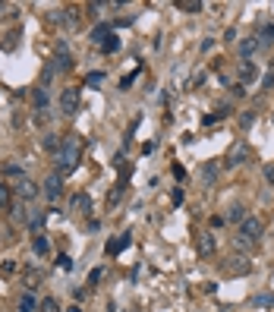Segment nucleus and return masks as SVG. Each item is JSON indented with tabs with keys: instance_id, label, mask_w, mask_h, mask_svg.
<instances>
[{
	"instance_id": "1",
	"label": "nucleus",
	"mask_w": 274,
	"mask_h": 312,
	"mask_svg": "<svg viewBox=\"0 0 274 312\" xmlns=\"http://www.w3.org/2000/svg\"><path fill=\"white\" fill-rule=\"evenodd\" d=\"M82 161V142L76 136H66L60 152H57V174H66V170H76Z\"/></svg>"
},
{
	"instance_id": "2",
	"label": "nucleus",
	"mask_w": 274,
	"mask_h": 312,
	"mask_svg": "<svg viewBox=\"0 0 274 312\" xmlns=\"http://www.w3.org/2000/svg\"><path fill=\"white\" fill-rule=\"evenodd\" d=\"M262 234H265V221H262L259 215H246V221L240 224V237L249 240V243H259Z\"/></svg>"
},
{
	"instance_id": "3",
	"label": "nucleus",
	"mask_w": 274,
	"mask_h": 312,
	"mask_svg": "<svg viewBox=\"0 0 274 312\" xmlns=\"http://www.w3.org/2000/svg\"><path fill=\"white\" fill-rule=\"evenodd\" d=\"M249 158H252V152H249L246 142H233V148L227 152V158H224V167H227V170H237L240 164H249Z\"/></svg>"
},
{
	"instance_id": "4",
	"label": "nucleus",
	"mask_w": 274,
	"mask_h": 312,
	"mask_svg": "<svg viewBox=\"0 0 274 312\" xmlns=\"http://www.w3.org/2000/svg\"><path fill=\"white\" fill-rule=\"evenodd\" d=\"M79 92H82V88H76V85L63 88V95H60V114L73 117L76 110H79Z\"/></svg>"
},
{
	"instance_id": "5",
	"label": "nucleus",
	"mask_w": 274,
	"mask_h": 312,
	"mask_svg": "<svg viewBox=\"0 0 274 312\" xmlns=\"http://www.w3.org/2000/svg\"><path fill=\"white\" fill-rule=\"evenodd\" d=\"M51 63H54L57 73H66V69H73V54H70V47H66L63 41L54 47V60H51Z\"/></svg>"
},
{
	"instance_id": "6",
	"label": "nucleus",
	"mask_w": 274,
	"mask_h": 312,
	"mask_svg": "<svg viewBox=\"0 0 274 312\" xmlns=\"http://www.w3.org/2000/svg\"><path fill=\"white\" fill-rule=\"evenodd\" d=\"M130 243H133V234H117V237H111V240H107L104 253L111 256V259H117V256L123 253V249H130Z\"/></svg>"
},
{
	"instance_id": "7",
	"label": "nucleus",
	"mask_w": 274,
	"mask_h": 312,
	"mask_svg": "<svg viewBox=\"0 0 274 312\" xmlns=\"http://www.w3.org/2000/svg\"><path fill=\"white\" fill-rule=\"evenodd\" d=\"M60 193H63V174H47V180H44V196L47 199H60Z\"/></svg>"
},
{
	"instance_id": "8",
	"label": "nucleus",
	"mask_w": 274,
	"mask_h": 312,
	"mask_svg": "<svg viewBox=\"0 0 274 312\" xmlns=\"http://www.w3.org/2000/svg\"><path fill=\"white\" fill-rule=\"evenodd\" d=\"M214 249H218V243H214V234H199V240H195V253H199V259L214 256Z\"/></svg>"
},
{
	"instance_id": "9",
	"label": "nucleus",
	"mask_w": 274,
	"mask_h": 312,
	"mask_svg": "<svg viewBox=\"0 0 274 312\" xmlns=\"http://www.w3.org/2000/svg\"><path fill=\"white\" fill-rule=\"evenodd\" d=\"M16 196L28 202V199H35V196H38V186H35L28 177H19V183H16Z\"/></svg>"
},
{
	"instance_id": "10",
	"label": "nucleus",
	"mask_w": 274,
	"mask_h": 312,
	"mask_svg": "<svg viewBox=\"0 0 274 312\" xmlns=\"http://www.w3.org/2000/svg\"><path fill=\"white\" fill-rule=\"evenodd\" d=\"M111 35H114V28L107 25V22H101V25H95V28H92V41H95V44H104Z\"/></svg>"
},
{
	"instance_id": "11",
	"label": "nucleus",
	"mask_w": 274,
	"mask_h": 312,
	"mask_svg": "<svg viewBox=\"0 0 274 312\" xmlns=\"http://www.w3.org/2000/svg\"><path fill=\"white\" fill-rule=\"evenodd\" d=\"M214 180H218V161H208V164H202V183L211 186Z\"/></svg>"
},
{
	"instance_id": "12",
	"label": "nucleus",
	"mask_w": 274,
	"mask_h": 312,
	"mask_svg": "<svg viewBox=\"0 0 274 312\" xmlns=\"http://www.w3.org/2000/svg\"><path fill=\"white\" fill-rule=\"evenodd\" d=\"M89 208H92V199L85 196V193H76L70 199V211H89Z\"/></svg>"
},
{
	"instance_id": "13",
	"label": "nucleus",
	"mask_w": 274,
	"mask_h": 312,
	"mask_svg": "<svg viewBox=\"0 0 274 312\" xmlns=\"http://www.w3.org/2000/svg\"><path fill=\"white\" fill-rule=\"evenodd\" d=\"M256 76H259V66L252 63V60H249V63H243V66H240V85L252 82V79H256Z\"/></svg>"
},
{
	"instance_id": "14",
	"label": "nucleus",
	"mask_w": 274,
	"mask_h": 312,
	"mask_svg": "<svg viewBox=\"0 0 274 312\" xmlns=\"http://www.w3.org/2000/svg\"><path fill=\"white\" fill-rule=\"evenodd\" d=\"M227 117H230V107L224 104V107H218V110H214V114H208V117H205L202 123H205V126H214V123H221V120H227Z\"/></svg>"
},
{
	"instance_id": "15",
	"label": "nucleus",
	"mask_w": 274,
	"mask_h": 312,
	"mask_svg": "<svg viewBox=\"0 0 274 312\" xmlns=\"http://www.w3.org/2000/svg\"><path fill=\"white\" fill-rule=\"evenodd\" d=\"M32 249H35V256H47V249H51V240H47L44 234H35Z\"/></svg>"
},
{
	"instance_id": "16",
	"label": "nucleus",
	"mask_w": 274,
	"mask_h": 312,
	"mask_svg": "<svg viewBox=\"0 0 274 312\" xmlns=\"http://www.w3.org/2000/svg\"><path fill=\"white\" fill-rule=\"evenodd\" d=\"M173 6L183 9V13H202V0H177Z\"/></svg>"
},
{
	"instance_id": "17",
	"label": "nucleus",
	"mask_w": 274,
	"mask_h": 312,
	"mask_svg": "<svg viewBox=\"0 0 274 312\" xmlns=\"http://www.w3.org/2000/svg\"><path fill=\"white\" fill-rule=\"evenodd\" d=\"M41 145H44V152H51V155H57V152H60V145H63V142H60V139H57L54 133H47V136L41 139Z\"/></svg>"
},
{
	"instance_id": "18",
	"label": "nucleus",
	"mask_w": 274,
	"mask_h": 312,
	"mask_svg": "<svg viewBox=\"0 0 274 312\" xmlns=\"http://www.w3.org/2000/svg\"><path fill=\"white\" fill-rule=\"evenodd\" d=\"M224 221H233V224H243V221H246V208L243 205H233L227 215H224Z\"/></svg>"
},
{
	"instance_id": "19",
	"label": "nucleus",
	"mask_w": 274,
	"mask_h": 312,
	"mask_svg": "<svg viewBox=\"0 0 274 312\" xmlns=\"http://www.w3.org/2000/svg\"><path fill=\"white\" fill-rule=\"evenodd\" d=\"M230 265H233V268H230V275H249V268H252V265H249V262L243 259V256H237V259L230 262Z\"/></svg>"
},
{
	"instance_id": "20",
	"label": "nucleus",
	"mask_w": 274,
	"mask_h": 312,
	"mask_svg": "<svg viewBox=\"0 0 274 312\" xmlns=\"http://www.w3.org/2000/svg\"><path fill=\"white\" fill-rule=\"evenodd\" d=\"M123 193H126V183L120 180L114 189H111V196H107V205H120V199H123Z\"/></svg>"
},
{
	"instance_id": "21",
	"label": "nucleus",
	"mask_w": 274,
	"mask_h": 312,
	"mask_svg": "<svg viewBox=\"0 0 274 312\" xmlns=\"http://www.w3.org/2000/svg\"><path fill=\"white\" fill-rule=\"evenodd\" d=\"M32 101H35V110L41 114V110L47 107V92H44V88H35V92H32Z\"/></svg>"
},
{
	"instance_id": "22",
	"label": "nucleus",
	"mask_w": 274,
	"mask_h": 312,
	"mask_svg": "<svg viewBox=\"0 0 274 312\" xmlns=\"http://www.w3.org/2000/svg\"><path fill=\"white\" fill-rule=\"evenodd\" d=\"M256 51H259V41H256V38H249V41H243V44H240V57H246V60L256 54Z\"/></svg>"
},
{
	"instance_id": "23",
	"label": "nucleus",
	"mask_w": 274,
	"mask_h": 312,
	"mask_svg": "<svg viewBox=\"0 0 274 312\" xmlns=\"http://www.w3.org/2000/svg\"><path fill=\"white\" fill-rule=\"evenodd\" d=\"M25 224L32 230H41L44 227V211H32V218H25Z\"/></svg>"
},
{
	"instance_id": "24",
	"label": "nucleus",
	"mask_w": 274,
	"mask_h": 312,
	"mask_svg": "<svg viewBox=\"0 0 274 312\" xmlns=\"http://www.w3.org/2000/svg\"><path fill=\"white\" fill-rule=\"evenodd\" d=\"M38 312H60V303H57L54 297H47V300L38 303Z\"/></svg>"
},
{
	"instance_id": "25",
	"label": "nucleus",
	"mask_w": 274,
	"mask_h": 312,
	"mask_svg": "<svg viewBox=\"0 0 274 312\" xmlns=\"http://www.w3.org/2000/svg\"><path fill=\"white\" fill-rule=\"evenodd\" d=\"M35 309H38V303H35L32 294H25L22 300H19V312H35Z\"/></svg>"
},
{
	"instance_id": "26",
	"label": "nucleus",
	"mask_w": 274,
	"mask_h": 312,
	"mask_svg": "<svg viewBox=\"0 0 274 312\" xmlns=\"http://www.w3.org/2000/svg\"><path fill=\"white\" fill-rule=\"evenodd\" d=\"M101 82H104V73H101V69H95V73L85 76V85H89V88H98Z\"/></svg>"
},
{
	"instance_id": "27",
	"label": "nucleus",
	"mask_w": 274,
	"mask_h": 312,
	"mask_svg": "<svg viewBox=\"0 0 274 312\" xmlns=\"http://www.w3.org/2000/svg\"><path fill=\"white\" fill-rule=\"evenodd\" d=\"M252 306H274V294H259V297H252Z\"/></svg>"
},
{
	"instance_id": "28",
	"label": "nucleus",
	"mask_w": 274,
	"mask_h": 312,
	"mask_svg": "<svg viewBox=\"0 0 274 312\" xmlns=\"http://www.w3.org/2000/svg\"><path fill=\"white\" fill-rule=\"evenodd\" d=\"M79 19H82V16H79V9H66V16H63V22H66V25H70V28H76V25H79Z\"/></svg>"
},
{
	"instance_id": "29",
	"label": "nucleus",
	"mask_w": 274,
	"mask_h": 312,
	"mask_svg": "<svg viewBox=\"0 0 274 312\" xmlns=\"http://www.w3.org/2000/svg\"><path fill=\"white\" fill-rule=\"evenodd\" d=\"M117 47H120V38H117V35H111V38H107V41L101 44V51H104V54H114Z\"/></svg>"
},
{
	"instance_id": "30",
	"label": "nucleus",
	"mask_w": 274,
	"mask_h": 312,
	"mask_svg": "<svg viewBox=\"0 0 274 312\" xmlns=\"http://www.w3.org/2000/svg\"><path fill=\"white\" fill-rule=\"evenodd\" d=\"M0 275H3V278H13V275H16V262H9V259L0 262Z\"/></svg>"
},
{
	"instance_id": "31",
	"label": "nucleus",
	"mask_w": 274,
	"mask_h": 312,
	"mask_svg": "<svg viewBox=\"0 0 274 312\" xmlns=\"http://www.w3.org/2000/svg\"><path fill=\"white\" fill-rule=\"evenodd\" d=\"M38 281H41V271H35V268H28V271H25V284H28V287H35V284H38Z\"/></svg>"
},
{
	"instance_id": "32",
	"label": "nucleus",
	"mask_w": 274,
	"mask_h": 312,
	"mask_svg": "<svg viewBox=\"0 0 274 312\" xmlns=\"http://www.w3.org/2000/svg\"><path fill=\"white\" fill-rule=\"evenodd\" d=\"M57 265H60L63 271H73V268H76V265H73V259H70V256H57Z\"/></svg>"
},
{
	"instance_id": "33",
	"label": "nucleus",
	"mask_w": 274,
	"mask_h": 312,
	"mask_svg": "<svg viewBox=\"0 0 274 312\" xmlns=\"http://www.w3.org/2000/svg\"><path fill=\"white\" fill-rule=\"evenodd\" d=\"M262 88H274V63H271V69L265 73V79H262Z\"/></svg>"
},
{
	"instance_id": "34",
	"label": "nucleus",
	"mask_w": 274,
	"mask_h": 312,
	"mask_svg": "<svg viewBox=\"0 0 274 312\" xmlns=\"http://www.w3.org/2000/svg\"><path fill=\"white\" fill-rule=\"evenodd\" d=\"M6 205H9V186L0 183V208H6Z\"/></svg>"
},
{
	"instance_id": "35",
	"label": "nucleus",
	"mask_w": 274,
	"mask_h": 312,
	"mask_svg": "<svg viewBox=\"0 0 274 312\" xmlns=\"http://www.w3.org/2000/svg\"><path fill=\"white\" fill-rule=\"evenodd\" d=\"M240 123H243V126H252V123H256V114H252V110H246V114L240 117Z\"/></svg>"
},
{
	"instance_id": "36",
	"label": "nucleus",
	"mask_w": 274,
	"mask_h": 312,
	"mask_svg": "<svg viewBox=\"0 0 274 312\" xmlns=\"http://www.w3.org/2000/svg\"><path fill=\"white\" fill-rule=\"evenodd\" d=\"M208 224H211V230H221V227H224V224H227V221H224V218H221V215H214V218H211V221H208Z\"/></svg>"
},
{
	"instance_id": "37",
	"label": "nucleus",
	"mask_w": 274,
	"mask_h": 312,
	"mask_svg": "<svg viewBox=\"0 0 274 312\" xmlns=\"http://www.w3.org/2000/svg\"><path fill=\"white\" fill-rule=\"evenodd\" d=\"M101 278H104V268H95L92 275H89V284H98V281H101Z\"/></svg>"
},
{
	"instance_id": "38",
	"label": "nucleus",
	"mask_w": 274,
	"mask_h": 312,
	"mask_svg": "<svg viewBox=\"0 0 274 312\" xmlns=\"http://www.w3.org/2000/svg\"><path fill=\"white\" fill-rule=\"evenodd\" d=\"M262 38H265V41H274V22L262 28Z\"/></svg>"
},
{
	"instance_id": "39",
	"label": "nucleus",
	"mask_w": 274,
	"mask_h": 312,
	"mask_svg": "<svg viewBox=\"0 0 274 312\" xmlns=\"http://www.w3.org/2000/svg\"><path fill=\"white\" fill-rule=\"evenodd\" d=\"M237 246L240 249H256V243H249V240H243V237H237Z\"/></svg>"
},
{
	"instance_id": "40",
	"label": "nucleus",
	"mask_w": 274,
	"mask_h": 312,
	"mask_svg": "<svg viewBox=\"0 0 274 312\" xmlns=\"http://www.w3.org/2000/svg\"><path fill=\"white\" fill-rule=\"evenodd\" d=\"M173 177H177V180H186V170H183V164H173Z\"/></svg>"
},
{
	"instance_id": "41",
	"label": "nucleus",
	"mask_w": 274,
	"mask_h": 312,
	"mask_svg": "<svg viewBox=\"0 0 274 312\" xmlns=\"http://www.w3.org/2000/svg\"><path fill=\"white\" fill-rule=\"evenodd\" d=\"M265 180H268V183L274 186V164H268V167H265Z\"/></svg>"
},
{
	"instance_id": "42",
	"label": "nucleus",
	"mask_w": 274,
	"mask_h": 312,
	"mask_svg": "<svg viewBox=\"0 0 274 312\" xmlns=\"http://www.w3.org/2000/svg\"><path fill=\"white\" fill-rule=\"evenodd\" d=\"M3 170H6V174H16V177L22 174V170H19V164H3Z\"/></svg>"
},
{
	"instance_id": "43",
	"label": "nucleus",
	"mask_w": 274,
	"mask_h": 312,
	"mask_svg": "<svg viewBox=\"0 0 274 312\" xmlns=\"http://www.w3.org/2000/svg\"><path fill=\"white\" fill-rule=\"evenodd\" d=\"M224 41H237V28H227V32H224Z\"/></svg>"
},
{
	"instance_id": "44",
	"label": "nucleus",
	"mask_w": 274,
	"mask_h": 312,
	"mask_svg": "<svg viewBox=\"0 0 274 312\" xmlns=\"http://www.w3.org/2000/svg\"><path fill=\"white\" fill-rule=\"evenodd\" d=\"M170 199H173V205H180V202H183V189H173Z\"/></svg>"
},
{
	"instance_id": "45",
	"label": "nucleus",
	"mask_w": 274,
	"mask_h": 312,
	"mask_svg": "<svg viewBox=\"0 0 274 312\" xmlns=\"http://www.w3.org/2000/svg\"><path fill=\"white\" fill-rule=\"evenodd\" d=\"M154 148H158V142H145V145H142V152H145V155H151Z\"/></svg>"
},
{
	"instance_id": "46",
	"label": "nucleus",
	"mask_w": 274,
	"mask_h": 312,
	"mask_svg": "<svg viewBox=\"0 0 274 312\" xmlns=\"http://www.w3.org/2000/svg\"><path fill=\"white\" fill-rule=\"evenodd\" d=\"M66 312H82V309H79V306H70V309H66Z\"/></svg>"
},
{
	"instance_id": "47",
	"label": "nucleus",
	"mask_w": 274,
	"mask_h": 312,
	"mask_svg": "<svg viewBox=\"0 0 274 312\" xmlns=\"http://www.w3.org/2000/svg\"><path fill=\"white\" fill-rule=\"evenodd\" d=\"M0 9H3V3H0Z\"/></svg>"
},
{
	"instance_id": "48",
	"label": "nucleus",
	"mask_w": 274,
	"mask_h": 312,
	"mask_svg": "<svg viewBox=\"0 0 274 312\" xmlns=\"http://www.w3.org/2000/svg\"><path fill=\"white\" fill-rule=\"evenodd\" d=\"M271 120H274V117H271Z\"/></svg>"
}]
</instances>
